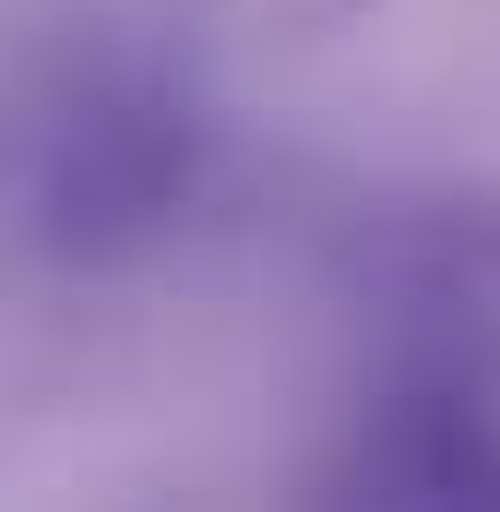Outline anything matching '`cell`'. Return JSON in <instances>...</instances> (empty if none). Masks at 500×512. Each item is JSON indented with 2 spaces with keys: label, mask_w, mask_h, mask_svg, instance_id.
Listing matches in <instances>:
<instances>
[{
  "label": "cell",
  "mask_w": 500,
  "mask_h": 512,
  "mask_svg": "<svg viewBox=\"0 0 500 512\" xmlns=\"http://www.w3.org/2000/svg\"><path fill=\"white\" fill-rule=\"evenodd\" d=\"M191 155H203L191 96H179L167 72H143V60H60V72L0 120L12 215H24L48 251H84V262L155 239V227L191 203Z\"/></svg>",
  "instance_id": "6da1fadb"
},
{
  "label": "cell",
  "mask_w": 500,
  "mask_h": 512,
  "mask_svg": "<svg viewBox=\"0 0 500 512\" xmlns=\"http://www.w3.org/2000/svg\"><path fill=\"white\" fill-rule=\"evenodd\" d=\"M358 477H370L381 501H500V453H489V429H477V405H453V393L393 405L381 441L358 453Z\"/></svg>",
  "instance_id": "7a4b0ae2"
}]
</instances>
